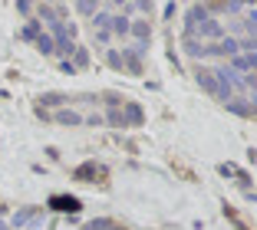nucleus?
<instances>
[{
    "label": "nucleus",
    "instance_id": "nucleus-1",
    "mask_svg": "<svg viewBox=\"0 0 257 230\" xmlns=\"http://www.w3.org/2000/svg\"><path fill=\"white\" fill-rule=\"evenodd\" d=\"M50 204H53L56 210H69V214L79 210V200H76V197H50Z\"/></svg>",
    "mask_w": 257,
    "mask_h": 230
},
{
    "label": "nucleus",
    "instance_id": "nucleus-2",
    "mask_svg": "<svg viewBox=\"0 0 257 230\" xmlns=\"http://www.w3.org/2000/svg\"><path fill=\"white\" fill-rule=\"evenodd\" d=\"M56 122H60V125H79V115H76V112H60V115H56Z\"/></svg>",
    "mask_w": 257,
    "mask_h": 230
},
{
    "label": "nucleus",
    "instance_id": "nucleus-3",
    "mask_svg": "<svg viewBox=\"0 0 257 230\" xmlns=\"http://www.w3.org/2000/svg\"><path fill=\"white\" fill-rule=\"evenodd\" d=\"M112 27H115V33H119V37H125V33H128V20H125V17H115Z\"/></svg>",
    "mask_w": 257,
    "mask_h": 230
},
{
    "label": "nucleus",
    "instance_id": "nucleus-4",
    "mask_svg": "<svg viewBox=\"0 0 257 230\" xmlns=\"http://www.w3.org/2000/svg\"><path fill=\"white\" fill-rule=\"evenodd\" d=\"M66 102V96H60V92H50V96H43V105H63Z\"/></svg>",
    "mask_w": 257,
    "mask_h": 230
},
{
    "label": "nucleus",
    "instance_id": "nucleus-5",
    "mask_svg": "<svg viewBox=\"0 0 257 230\" xmlns=\"http://www.w3.org/2000/svg\"><path fill=\"white\" fill-rule=\"evenodd\" d=\"M92 174H96V164H83V168L76 171V178L83 181V178H92Z\"/></svg>",
    "mask_w": 257,
    "mask_h": 230
},
{
    "label": "nucleus",
    "instance_id": "nucleus-6",
    "mask_svg": "<svg viewBox=\"0 0 257 230\" xmlns=\"http://www.w3.org/2000/svg\"><path fill=\"white\" fill-rule=\"evenodd\" d=\"M201 30L208 33V37H221V27H218V23H214V20H208V23H204V27H201Z\"/></svg>",
    "mask_w": 257,
    "mask_h": 230
},
{
    "label": "nucleus",
    "instance_id": "nucleus-7",
    "mask_svg": "<svg viewBox=\"0 0 257 230\" xmlns=\"http://www.w3.org/2000/svg\"><path fill=\"white\" fill-rule=\"evenodd\" d=\"M128 122H142V112H139V105H128Z\"/></svg>",
    "mask_w": 257,
    "mask_h": 230
},
{
    "label": "nucleus",
    "instance_id": "nucleus-8",
    "mask_svg": "<svg viewBox=\"0 0 257 230\" xmlns=\"http://www.w3.org/2000/svg\"><path fill=\"white\" fill-rule=\"evenodd\" d=\"M40 50H43V53H53V40H50V37H40Z\"/></svg>",
    "mask_w": 257,
    "mask_h": 230
},
{
    "label": "nucleus",
    "instance_id": "nucleus-9",
    "mask_svg": "<svg viewBox=\"0 0 257 230\" xmlns=\"http://www.w3.org/2000/svg\"><path fill=\"white\" fill-rule=\"evenodd\" d=\"M136 33H139V37H149V23L139 20V23H136Z\"/></svg>",
    "mask_w": 257,
    "mask_h": 230
}]
</instances>
